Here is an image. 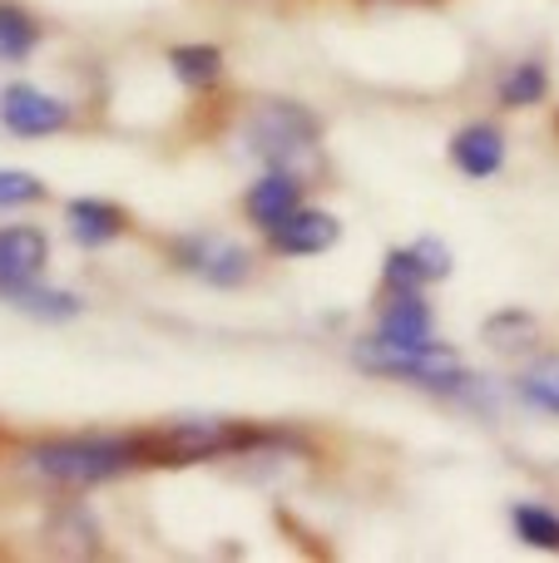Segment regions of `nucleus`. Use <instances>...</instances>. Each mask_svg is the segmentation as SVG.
Returning a JSON list of instances; mask_svg holds the SVG:
<instances>
[{
    "instance_id": "f257e3e1",
    "label": "nucleus",
    "mask_w": 559,
    "mask_h": 563,
    "mask_svg": "<svg viewBox=\"0 0 559 563\" xmlns=\"http://www.w3.org/2000/svg\"><path fill=\"white\" fill-rule=\"evenodd\" d=\"M243 139V154L257 158L263 168H303L317 164V148H322V119L303 104V99H257L253 109L238 124Z\"/></svg>"
},
{
    "instance_id": "f03ea898",
    "label": "nucleus",
    "mask_w": 559,
    "mask_h": 563,
    "mask_svg": "<svg viewBox=\"0 0 559 563\" xmlns=\"http://www.w3.org/2000/svg\"><path fill=\"white\" fill-rule=\"evenodd\" d=\"M134 465H144L139 435H59L30 450V470L65 489L105 485V479H119Z\"/></svg>"
},
{
    "instance_id": "7ed1b4c3",
    "label": "nucleus",
    "mask_w": 559,
    "mask_h": 563,
    "mask_svg": "<svg viewBox=\"0 0 559 563\" xmlns=\"http://www.w3.org/2000/svg\"><path fill=\"white\" fill-rule=\"evenodd\" d=\"M352 361L372 376L386 380H406V386L436 390V396H465L475 386L471 366L461 361V351L446 346V341H426V346H386V341L366 336L357 341Z\"/></svg>"
},
{
    "instance_id": "20e7f679",
    "label": "nucleus",
    "mask_w": 559,
    "mask_h": 563,
    "mask_svg": "<svg viewBox=\"0 0 559 563\" xmlns=\"http://www.w3.org/2000/svg\"><path fill=\"white\" fill-rule=\"evenodd\" d=\"M174 263L184 267V273L204 277L208 287H243V282H253L257 273V257L248 253L243 243H233V238L223 233H188L174 243Z\"/></svg>"
},
{
    "instance_id": "39448f33",
    "label": "nucleus",
    "mask_w": 559,
    "mask_h": 563,
    "mask_svg": "<svg viewBox=\"0 0 559 563\" xmlns=\"http://www.w3.org/2000/svg\"><path fill=\"white\" fill-rule=\"evenodd\" d=\"M456 273V257L441 238H416L406 247H386L382 257V291H426L431 282H446Z\"/></svg>"
},
{
    "instance_id": "423d86ee",
    "label": "nucleus",
    "mask_w": 559,
    "mask_h": 563,
    "mask_svg": "<svg viewBox=\"0 0 559 563\" xmlns=\"http://www.w3.org/2000/svg\"><path fill=\"white\" fill-rule=\"evenodd\" d=\"M69 119H75V109L40 85H6L0 89V124L20 139L59 134V129H69Z\"/></svg>"
},
{
    "instance_id": "0eeeda50",
    "label": "nucleus",
    "mask_w": 559,
    "mask_h": 563,
    "mask_svg": "<svg viewBox=\"0 0 559 563\" xmlns=\"http://www.w3.org/2000/svg\"><path fill=\"white\" fill-rule=\"evenodd\" d=\"M446 154H451V168L461 178H475V184H485V178H495L505 168L511 139H505V129L495 124V119H471V124H461L451 134Z\"/></svg>"
},
{
    "instance_id": "6e6552de",
    "label": "nucleus",
    "mask_w": 559,
    "mask_h": 563,
    "mask_svg": "<svg viewBox=\"0 0 559 563\" xmlns=\"http://www.w3.org/2000/svg\"><path fill=\"white\" fill-rule=\"evenodd\" d=\"M303 174H293V168H263V178H253L243 194V213L248 223L257 228V233H273L277 223H287V218L303 208Z\"/></svg>"
},
{
    "instance_id": "1a4fd4ad",
    "label": "nucleus",
    "mask_w": 559,
    "mask_h": 563,
    "mask_svg": "<svg viewBox=\"0 0 559 563\" xmlns=\"http://www.w3.org/2000/svg\"><path fill=\"white\" fill-rule=\"evenodd\" d=\"M337 243H342V218L327 213V208H307V203L267 233V247L277 257H322Z\"/></svg>"
},
{
    "instance_id": "9d476101",
    "label": "nucleus",
    "mask_w": 559,
    "mask_h": 563,
    "mask_svg": "<svg viewBox=\"0 0 559 563\" xmlns=\"http://www.w3.org/2000/svg\"><path fill=\"white\" fill-rule=\"evenodd\" d=\"M372 336L386 341V346H426V341H436V317L426 291H386V301L376 307Z\"/></svg>"
},
{
    "instance_id": "9b49d317",
    "label": "nucleus",
    "mask_w": 559,
    "mask_h": 563,
    "mask_svg": "<svg viewBox=\"0 0 559 563\" xmlns=\"http://www.w3.org/2000/svg\"><path fill=\"white\" fill-rule=\"evenodd\" d=\"M50 263V238L35 223H10L0 228V287H20L35 282Z\"/></svg>"
},
{
    "instance_id": "f8f14e48",
    "label": "nucleus",
    "mask_w": 559,
    "mask_h": 563,
    "mask_svg": "<svg viewBox=\"0 0 559 563\" xmlns=\"http://www.w3.org/2000/svg\"><path fill=\"white\" fill-rule=\"evenodd\" d=\"M65 228L79 247H105V243H114V238H124L129 213L119 203H109V198H69Z\"/></svg>"
},
{
    "instance_id": "ddd939ff",
    "label": "nucleus",
    "mask_w": 559,
    "mask_h": 563,
    "mask_svg": "<svg viewBox=\"0 0 559 563\" xmlns=\"http://www.w3.org/2000/svg\"><path fill=\"white\" fill-rule=\"evenodd\" d=\"M550 99V69L545 59H515L495 79V104L501 109H540Z\"/></svg>"
},
{
    "instance_id": "4468645a",
    "label": "nucleus",
    "mask_w": 559,
    "mask_h": 563,
    "mask_svg": "<svg viewBox=\"0 0 559 563\" xmlns=\"http://www.w3.org/2000/svg\"><path fill=\"white\" fill-rule=\"evenodd\" d=\"M168 69H174V79L184 89L204 95V89H213L218 79H223V49L204 45V40H194V45H174L168 49Z\"/></svg>"
},
{
    "instance_id": "2eb2a0df",
    "label": "nucleus",
    "mask_w": 559,
    "mask_h": 563,
    "mask_svg": "<svg viewBox=\"0 0 559 563\" xmlns=\"http://www.w3.org/2000/svg\"><path fill=\"white\" fill-rule=\"evenodd\" d=\"M511 529L525 549H540V554H559V515L540 499H515L511 505Z\"/></svg>"
},
{
    "instance_id": "dca6fc26",
    "label": "nucleus",
    "mask_w": 559,
    "mask_h": 563,
    "mask_svg": "<svg viewBox=\"0 0 559 563\" xmlns=\"http://www.w3.org/2000/svg\"><path fill=\"white\" fill-rule=\"evenodd\" d=\"M515 396H520L525 406L545 410V416H559V351L535 356L530 366L515 376Z\"/></svg>"
},
{
    "instance_id": "f3484780",
    "label": "nucleus",
    "mask_w": 559,
    "mask_h": 563,
    "mask_svg": "<svg viewBox=\"0 0 559 563\" xmlns=\"http://www.w3.org/2000/svg\"><path fill=\"white\" fill-rule=\"evenodd\" d=\"M0 297H6L15 311H30V317H45V321L79 317V297H69V291H55V287H35V282L0 287Z\"/></svg>"
},
{
    "instance_id": "a211bd4d",
    "label": "nucleus",
    "mask_w": 559,
    "mask_h": 563,
    "mask_svg": "<svg viewBox=\"0 0 559 563\" xmlns=\"http://www.w3.org/2000/svg\"><path fill=\"white\" fill-rule=\"evenodd\" d=\"M40 49V25L30 10H20L15 0H0V59L6 65H20Z\"/></svg>"
},
{
    "instance_id": "6ab92c4d",
    "label": "nucleus",
    "mask_w": 559,
    "mask_h": 563,
    "mask_svg": "<svg viewBox=\"0 0 559 563\" xmlns=\"http://www.w3.org/2000/svg\"><path fill=\"white\" fill-rule=\"evenodd\" d=\"M535 317L530 311H520V307H505V311H495V317H485V341H491L495 351H525L535 341Z\"/></svg>"
},
{
    "instance_id": "aec40b11",
    "label": "nucleus",
    "mask_w": 559,
    "mask_h": 563,
    "mask_svg": "<svg viewBox=\"0 0 559 563\" xmlns=\"http://www.w3.org/2000/svg\"><path fill=\"white\" fill-rule=\"evenodd\" d=\"M45 203V184L25 168H0V208H30Z\"/></svg>"
}]
</instances>
